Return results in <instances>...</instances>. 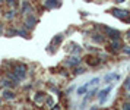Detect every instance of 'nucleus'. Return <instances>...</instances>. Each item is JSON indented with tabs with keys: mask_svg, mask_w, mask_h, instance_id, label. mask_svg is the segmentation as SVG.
<instances>
[{
	"mask_svg": "<svg viewBox=\"0 0 130 110\" xmlns=\"http://www.w3.org/2000/svg\"><path fill=\"white\" fill-rule=\"evenodd\" d=\"M110 91H111V87H107L105 90H102V91L100 93V103H101V104L105 101L107 95H108V93H110Z\"/></svg>",
	"mask_w": 130,
	"mask_h": 110,
	"instance_id": "nucleus-1",
	"label": "nucleus"
},
{
	"mask_svg": "<svg viewBox=\"0 0 130 110\" xmlns=\"http://www.w3.org/2000/svg\"><path fill=\"white\" fill-rule=\"evenodd\" d=\"M112 13H114V16L121 18V19H126V18H127V15H129V12H127V10H118V9L112 10Z\"/></svg>",
	"mask_w": 130,
	"mask_h": 110,
	"instance_id": "nucleus-2",
	"label": "nucleus"
},
{
	"mask_svg": "<svg viewBox=\"0 0 130 110\" xmlns=\"http://www.w3.org/2000/svg\"><path fill=\"white\" fill-rule=\"evenodd\" d=\"M15 74H16V76H18L19 79H21V78L25 75V66H21V65H19V66H16V69H15Z\"/></svg>",
	"mask_w": 130,
	"mask_h": 110,
	"instance_id": "nucleus-3",
	"label": "nucleus"
},
{
	"mask_svg": "<svg viewBox=\"0 0 130 110\" xmlns=\"http://www.w3.org/2000/svg\"><path fill=\"white\" fill-rule=\"evenodd\" d=\"M112 79H118L117 74H110V75H107L105 78H104V81L105 82H110V81H112Z\"/></svg>",
	"mask_w": 130,
	"mask_h": 110,
	"instance_id": "nucleus-4",
	"label": "nucleus"
},
{
	"mask_svg": "<svg viewBox=\"0 0 130 110\" xmlns=\"http://www.w3.org/2000/svg\"><path fill=\"white\" fill-rule=\"evenodd\" d=\"M77 63H79V59L77 57H72L70 60L66 62V65H69V66H75V65H77Z\"/></svg>",
	"mask_w": 130,
	"mask_h": 110,
	"instance_id": "nucleus-5",
	"label": "nucleus"
},
{
	"mask_svg": "<svg viewBox=\"0 0 130 110\" xmlns=\"http://www.w3.org/2000/svg\"><path fill=\"white\" fill-rule=\"evenodd\" d=\"M45 6H47V7H54V6H57V0H47V2H45Z\"/></svg>",
	"mask_w": 130,
	"mask_h": 110,
	"instance_id": "nucleus-6",
	"label": "nucleus"
},
{
	"mask_svg": "<svg viewBox=\"0 0 130 110\" xmlns=\"http://www.w3.org/2000/svg\"><path fill=\"white\" fill-rule=\"evenodd\" d=\"M34 23H35V19H34V18H29V19H28V22H26V27H28V28H31Z\"/></svg>",
	"mask_w": 130,
	"mask_h": 110,
	"instance_id": "nucleus-7",
	"label": "nucleus"
},
{
	"mask_svg": "<svg viewBox=\"0 0 130 110\" xmlns=\"http://www.w3.org/2000/svg\"><path fill=\"white\" fill-rule=\"evenodd\" d=\"M112 48H114V50H118V48H120V41H114V43H112Z\"/></svg>",
	"mask_w": 130,
	"mask_h": 110,
	"instance_id": "nucleus-8",
	"label": "nucleus"
},
{
	"mask_svg": "<svg viewBox=\"0 0 130 110\" xmlns=\"http://www.w3.org/2000/svg\"><path fill=\"white\" fill-rule=\"evenodd\" d=\"M5 99H13V93L6 91V93H5Z\"/></svg>",
	"mask_w": 130,
	"mask_h": 110,
	"instance_id": "nucleus-9",
	"label": "nucleus"
},
{
	"mask_svg": "<svg viewBox=\"0 0 130 110\" xmlns=\"http://www.w3.org/2000/svg\"><path fill=\"white\" fill-rule=\"evenodd\" d=\"M124 85H126V88L130 91V78H127V79H126V84H124Z\"/></svg>",
	"mask_w": 130,
	"mask_h": 110,
	"instance_id": "nucleus-10",
	"label": "nucleus"
},
{
	"mask_svg": "<svg viewBox=\"0 0 130 110\" xmlns=\"http://www.w3.org/2000/svg\"><path fill=\"white\" fill-rule=\"evenodd\" d=\"M88 63H89V65H96V63H98V60H92V59L89 57V60H88Z\"/></svg>",
	"mask_w": 130,
	"mask_h": 110,
	"instance_id": "nucleus-11",
	"label": "nucleus"
},
{
	"mask_svg": "<svg viewBox=\"0 0 130 110\" xmlns=\"http://www.w3.org/2000/svg\"><path fill=\"white\" fill-rule=\"evenodd\" d=\"M123 110H130V104H127V103L123 104Z\"/></svg>",
	"mask_w": 130,
	"mask_h": 110,
	"instance_id": "nucleus-12",
	"label": "nucleus"
},
{
	"mask_svg": "<svg viewBox=\"0 0 130 110\" xmlns=\"http://www.w3.org/2000/svg\"><path fill=\"white\" fill-rule=\"evenodd\" d=\"M85 72V69L83 68H80V69H76V74H83Z\"/></svg>",
	"mask_w": 130,
	"mask_h": 110,
	"instance_id": "nucleus-13",
	"label": "nucleus"
},
{
	"mask_svg": "<svg viewBox=\"0 0 130 110\" xmlns=\"http://www.w3.org/2000/svg\"><path fill=\"white\" fill-rule=\"evenodd\" d=\"M124 52H126V53H129V54H130V48H124Z\"/></svg>",
	"mask_w": 130,
	"mask_h": 110,
	"instance_id": "nucleus-14",
	"label": "nucleus"
},
{
	"mask_svg": "<svg viewBox=\"0 0 130 110\" xmlns=\"http://www.w3.org/2000/svg\"><path fill=\"white\" fill-rule=\"evenodd\" d=\"M53 110H60V109H59V106H56V107H54Z\"/></svg>",
	"mask_w": 130,
	"mask_h": 110,
	"instance_id": "nucleus-15",
	"label": "nucleus"
},
{
	"mask_svg": "<svg viewBox=\"0 0 130 110\" xmlns=\"http://www.w3.org/2000/svg\"><path fill=\"white\" fill-rule=\"evenodd\" d=\"M91 110H96V107H92V109H91Z\"/></svg>",
	"mask_w": 130,
	"mask_h": 110,
	"instance_id": "nucleus-16",
	"label": "nucleus"
},
{
	"mask_svg": "<svg viewBox=\"0 0 130 110\" xmlns=\"http://www.w3.org/2000/svg\"><path fill=\"white\" fill-rule=\"evenodd\" d=\"M127 35H129V37H130V31H129V32H127Z\"/></svg>",
	"mask_w": 130,
	"mask_h": 110,
	"instance_id": "nucleus-17",
	"label": "nucleus"
},
{
	"mask_svg": "<svg viewBox=\"0 0 130 110\" xmlns=\"http://www.w3.org/2000/svg\"><path fill=\"white\" fill-rule=\"evenodd\" d=\"M117 2H124V0H117Z\"/></svg>",
	"mask_w": 130,
	"mask_h": 110,
	"instance_id": "nucleus-18",
	"label": "nucleus"
}]
</instances>
